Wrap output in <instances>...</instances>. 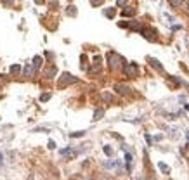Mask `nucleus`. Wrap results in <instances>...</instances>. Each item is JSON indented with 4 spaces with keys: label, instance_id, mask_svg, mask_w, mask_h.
<instances>
[{
    "label": "nucleus",
    "instance_id": "nucleus-22",
    "mask_svg": "<svg viewBox=\"0 0 189 180\" xmlns=\"http://www.w3.org/2000/svg\"><path fill=\"white\" fill-rule=\"evenodd\" d=\"M125 4H127V0H116V5L118 7H123Z\"/></svg>",
    "mask_w": 189,
    "mask_h": 180
},
{
    "label": "nucleus",
    "instance_id": "nucleus-3",
    "mask_svg": "<svg viewBox=\"0 0 189 180\" xmlns=\"http://www.w3.org/2000/svg\"><path fill=\"white\" fill-rule=\"evenodd\" d=\"M115 90H116V94H120V95H128L132 92V88L128 85H123V83H116L115 85Z\"/></svg>",
    "mask_w": 189,
    "mask_h": 180
},
{
    "label": "nucleus",
    "instance_id": "nucleus-8",
    "mask_svg": "<svg viewBox=\"0 0 189 180\" xmlns=\"http://www.w3.org/2000/svg\"><path fill=\"white\" fill-rule=\"evenodd\" d=\"M125 163H127V168L130 170V168H132V163H134V156L130 154V152H127L125 154Z\"/></svg>",
    "mask_w": 189,
    "mask_h": 180
},
{
    "label": "nucleus",
    "instance_id": "nucleus-12",
    "mask_svg": "<svg viewBox=\"0 0 189 180\" xmlns=\"http://www.w3.org/2000/svg\"><path fill=\"white\" fill-rule=\"evenodd\" d=\"M149 61H151V64H153V66H154L156 69H160V71H163V68H161V64H160L158 61H156V59H149Z\"/></svg>",
    "mask_w": 189,
    "mask_h": 180
},
{
    "label": "nucleus",
    "instance_id": "nucleus-10",
    "mask_svg": "<svg viewBox=\"0 0 189 180\" xmlns=\"http://www.w3.org/2000/svg\"><path fill=\"white\" fill-rule=\"evenodd\" d=\"M158 168H160V170H161L163 173H170V168H168V166L165 165V163H158Z\"/></svg>",
    "mask_w": 189,
    "mask_h": 180
},
{
    "label": "nucleus",
    "instance_id": "nucleus-18",
    "mask_svg": "<svg viewBox=\"0 0 189 180\" xmlns=\"http://www.w3.org/2000/svg\"><path fill=\"white\" fill-rule=\"evenodd\" d=\"M104 152L108 154V156H111V154H113V149L109 147V145H104Z\"/></svg>",
    "mask_w": 189,
    "mask_h": 180
},
{
    "label": "nucleus",
    "instance_id": "nucleus-1",
    "mask_svg": "<svg viewBox=\"0 0 189 180\" xmlns=\"http://www.w3.org/2000/svg\"><path fill=\"white\" fill-rule=\"evenodd\" d=\"M108 59H109V68H111V69H120V68H121V62H123L121 55L111 52V54L108 55Z\"/></svg>",
    "mask_w": 189,
    "mask_h": 180
},
{
    "label": "nucleus",
    "instance_id": "nucleus-2",
    "mask_svg": "<svg viewBox=\"0 0 189 180\" xmlns=\"http://www.w3.org/2000/svg\"><path fill=\"white\" fill-rule=\"evenodd\" d=\"M123 71H125L127 76H137V75H139V68H137V64H135V62H128Z\"/></svg>",
    "mask_w": 189,
    "mask_h": 180
},
{
    "label": "nucleus",
    "instance_id": "nucleus-13",
    "mask_svg": "<svg viewBox=\"0 0 189 180\" xmlns=\"http://www.w3.org/2000/svg\"><path fill=\"white\" fill-rule=\"evenodd\" d=\"M102 114H104V111H102V109H97L96 113H94V119H101V116H102Z\"/></svg>",
    "mask_w": 189,
    "mask_h": 180
},
{
    "label": "nucleus",
    "instance_id": "nucleus-21",
    "mask_svg": "<svg viewBox=\"0 0 189 180\" xmlns=\"http://www.w3.org/2000/svg\"><path fill=\"white\" fill-rule=\"evenodd\" d=\"M85 135V132H75V133H71V137H82Z\"/></svg>",
    "mask_w": 189,
    "mask_h": 180
},
{
    "label": "nucleus",
    "instance_id": "nucleus-17",
    "mask_svg": "<svg viewBox=\"0 0 189 180\" xmlns=\"http://www.w3.org/2000/svg\"><path fill=\"white\" fill-rule=\"evenodd\" d=\"M68 14H70V16H77V9H75V7L71 5L70 9H68Z\"/></svg>",
    "mask_w": 189,
    "mask_h": 180
},
{
    "label": "nucleus",
    "instance_id": "nucleus-6",
    "mask_svg": "<svg viewBox=\"0 0 189 180\" xmlns=\"http://www.w3.org/2000/svg\"><path fill=\"white\" fill-rule=\"evenodd\" d=\"M33 71H35V68H33V64H26L24 66V71H23V76H31L33 75Z\"/></svg>",
    "mask_w": 189,
    "mask_h": 180
},
{
    "label": "nucleus",
    "instance_id": "nucleus-16",
    "mask_svg": "<svg viewBox=\"0 0 189 180\" xmlns=\"http://www.w3.org/2000/svg\"><path fill=\"white\" fill-rule=\"evenodd\" d=\"M104 14L108 16V17H113V16H115V9H106Z\"/></svg>",
    "mask_w": 189,
    "mask_h": 180
},
{
    "label": "nucleus",
    "instance_id": "nucleus-15",
    "mask_svg": "<svg viewBox=\"0 0 189 180\" xmlns=\"http://www.w3.org/2000/svg\"><path fill=\"white\" fill-rule=\"evenodd\" d=\"M182 2H184V0H170L172 7H179V5H182Z\"/></svg>",
    "mask_w": 189,
    "mask_h": 180
},
{
    "label": "nucleus",
    "instance_id": "nucleus-4",
    "mask_svg": "<svg viewBox=\"0 0 189 180\" xmlns=\"http://www.w3.org/2000/svg\"><path fill=\"white\" fill-rule=\"evenodd\" d=\"M140 33H142V36H144V38H147L149 42H154V40H156V31H154L153 28H142V31H140Z\"/></svg>",
    "mask_w": 189,
    "mask_h": 180
},
{
    "label": "nucleus",
    "instance_id": "nucleus-11",
    "mask_svg": "<svg viewBox=\"0 0 189 180\" xmlns=\"http://www.w3.org/2000/svg\"><path fill=\"white\" fill-rule=\"evenodd\" d=\"M56 73H57V71H56V68H49L47 71H45V75L49 76V78H52V76L56 75Z\"/></svg>",
    "mask_w": 189,
    "mask_h": 180
},
{
    "label": "nucleus",
    "instance_id": "nucleus-20",
    "mask_svg": "<svg viewBox=\"0 0 189 180\" xmlns=\"http://www.w3.org/2000/svg\"><path fill=\"white\" fill-rule=\"evenodd\" d=\"M102 99H104V101H108V102H111V101H113V97L109 95V94H102Z\"/></svg>",
    "mask_w": 189,
    "mask_h": 180
},
{
    "label": "nucleus",
    "instance_id": "nucleus-7",
    "mask_svg": "<svg viewBox=\"0 0 189 180\" xmlns=\"http://www.w3.org/2000/svg\"><path fill=\"white\" fill-rule=\"evenodd\" d=\"M40 66H42V57H40V55H35V57H33V68H35V71L40 69Z\"/></svg>",
    "mask_w": 189,
    "mask_h": 180
},
{
    "label": "nucleus",
    "instance_id": "nucleus-19",
    "mask_svg": "<svg viewBox=\"0 0 189 180\" xmlns=\"http://www.w3.org/2000/svg\"><path fill=\"white\" fill-rule=\"evenodd\" d=\"M49 99H50V94H42V95H40V101H42V102L43 101H49Z\"/></svg>",
    "mask_w": 189,
    "mask_h": 180
},
{
    "label": "nucleus",
    "instance_id": "nucleus-14",
    "mask_svg": "<svg viewBox=\"0 0 189 180\" xmlns=\"http://www.w3.org/2000/svg\"><path fill=\"white\" fill-rule=\"evenodd\" d=\"M135 9H123V16H134Z\"/></svg>",
    "mask_w": 189,
    "mask_h": 180
},
{
    "label": "nucleus",
    "instance_id": "nucleus-9",
    "mask_svg": "<svg viewBox=\"0 0 189 180\" xmlns=\"http://www.w3.org/2000/svg\"><path fill=\"white\" fill-rule=\"evenodd\" d=\"M19 64H12V66H11V69H9V71H11V75H17V73H19Z\"/></svg>",
    "mask_w": 189,
    "mask_h": 180
},
{
    "label": "nucleus",
    "instance_id": "nucleus-5",
    "mask_svg": "<svg viewBox=\"0 0 189 180\" xmlns=\"http://www.w3.org/2000/svg\"><path fill=\"white\" fill-rule=\"evenodd\" d=\"M73 82H77V78L71 76L70 73H64V75L59 78V87H66L68 83H73Z\"/></svg>",
    "mask_w": 189,
    "mask_h": 180
},
{
    "label": "nucleus",
    "instance_id": "nucleus-23",
    "mask_svg": "<svg viewBox=\"0 0 189 180\" xmlns=\"http://www.w3.org/2000/svg\"><path fill=\"white\" fill-rule=\"evenodd\" d=\"M92 2V5H101L102 4V0H90Z\"/></svg>",
    "mask_w": 189,
    "mask_h": 180
}]
</instances>
